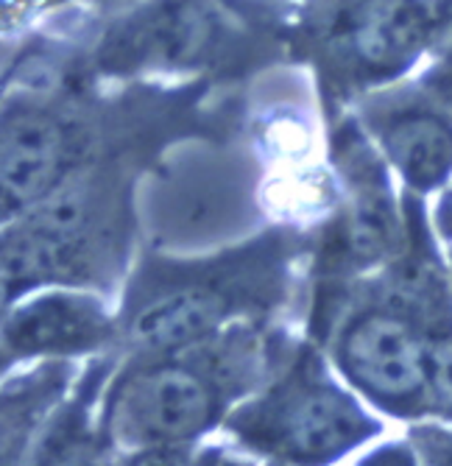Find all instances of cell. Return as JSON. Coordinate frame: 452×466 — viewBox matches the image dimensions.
Instances as JSON below:
<instances>
[{
    "label": "cell",
    "mask_w": 452,
    "mask_h": 466,
    "mask_svg": "<svg viewBox=\"0 0 452 466\" xmlns=\"http://www.w3.org/2000/svg\"><path fill=\"white\" fill-rule=\"evenodd\" d=\"M433 374H436L438 394L452 397V344L433 347Z\"/></svg>",
    "instance_id": "obj_17"
},
{
    "label": "cell",
    "mask_w": 452,
    "mask_h": 466,
    "mask_svg": "<svg viewBox=\"0 0 452 466\" xmlns=\"http://www.w3.org/2000/svg\"><path fill=\"white\" fill-rule=\"evenodd\" d=\"M399 221L383 185H366L355 193L344 221V240L352 263L372 266L397 248Z\"/></svg>",
    "instance_id": "obj_11"
},
{
    "label": "cell",
    "mask_w": 452,
    "mask_h": 466,
    "mask_svg": "<svg viewBox=\"0 0 452 466\" xmlns=\"http://www.w3.org/2000/svg\"><path fill=\"white\" fill-rule=\"evenodd\" d=\"M380 143L405 182L433 190L452 174V123L433 109H399L377 126Z\"/></svg>",
    "instance_id": "obj_9"
},
{
    "label": "cell",
    "mask_w": 452,
    "mask_h": 466,
    "mask_svg": "<svg viewBox=\"0 0 452 466\" xmlns=\"http://www.w3.org/2000/svg\"><path fill=\"white\" fill-rule=\"evenodd\" d=\"M151 232L166 243H207L249 216L243 165L221 157L174 159L151 182Z\"/></svg>",
    "instance_id": "obj_5"
},
{
    "label": "cell",
    "mask_w": 452,
    "mask_h": 466,
    "mask_svg": "<svg viewBox=\"0 0 452 466\" xmlns=\"http://www.w3.org/2000/svg\"><path fill=\"white\" fill-rule=\"evenodd\" d=\"M67 126L31 104L6 112L4 120V204L6 216L34 209L56 193L73 167Z\"/></svg>",
    "instance_id": "obj_7"
},
{
    "label": "cell",
    "mask_w": 452,
    "mask_h": 466,
    "mask_svg": "<svg viewBox=\"0 0 452 466\" xmlns=\"http://www.w3.org/2000/svg\"><path fill=\"white\" fill-rule=\"evenodd\" d=\"M414 439L425 466H452V431L441 428H417Z\"/></svg>",
    "instance_id": "obj_13"
},
{
    "label": "cell",
    "mask_w": 452,
    "mask_h": 466,
    "mask_svg": "<svg viewBox=\"0 0 452 466\" xmlns=\"http://www.w3.org/2000/svg\"><path fill=\"white\" fill-rule=\"evenodd\" d=\"M430 46L452 67V0L441 9V15L433 23V39H430Z\"/></svg>",
    "instance_id": "obj_16"
},
{
    "label": "cell",
    "mask_w": 452,
    "mask_h": 466,
    "mask_svg": "<svg viewBox=\"0 0 452 466\" xmlns=\"http://www.w3.org/2000/svg\"><path fill=\"white\" fill-rule=\"evenodd\" d=\"M75 425H65L39 452L36 466H117L112 458V444L106 439H93Z\"/></svg>",
    "instance_id": "obj_12"
},
{
    "label": "cell",
    "mask_w": 452,
    "mask_h": 466,
    "mask_svg": "<svg viewBox=\"0 0 452 466\" xmlns=\"http://www.w3.org/2000/svg\"><path fill=\"white\" fill-rule=\"evenodd\" d=\"M263 266L246 254L243 263L171 266L146 277L129 293L120 332L146 355H168L198 347L221 335V327L252 313L266 299Z\"/></svg>",
    "instance_id": "obj_3"
},
{
    "label": "cell",
    "mask_w": 452,
    "mask_h": 466,
    "mask_svg": "<svg viewBox=\"0 0 452 466\" xmlns=\"http://www.w3.org/2000/svg\"><path fill=\"white\" fill-rule=\"evenodd\" d=\"M226 425L246 447L291 466H326L360 447L383 428L357 400L302 358L260 400L229 413Z\"/></svg>",
    "instance_id": "obj_2"
},
{
    "label": "cell",
    "mask_w": 452,
    "mask_h": 466,
    "mask_svg": "<svg viewBox=\"0 0 452 466\" xmlns=\"http://www.w3.org/2000/svg\"><path fill=\"white\" fill-rule=\"evenodd\" d=\"M126 466H198L187 447H148L132 452Z\"/></svg>",
    "instance_id": "obj_14"
},
{
    "label": "cell",
    "mask_w": 452,
    "mask_h": 466,
    "mask_svg": "<svg viewBox=\"0 0 452 466\" xmlns=\"http://www.w3.org/2000/svg\"><path fill=\"white\" fill-rule=\"evenodd\" d=\"M338 369L375 405L397 416L433 410V350L417 321L394 310H363L349 319L336 344Z\"/></svg>",
    "instance_id": "obj_4"
},
{
    "label": "cell",
    "mask_w": 452,
    "mask_h": 466,
    "mask_svg": "<svg viewBox=\"0 0 452 466\" xmlns=\"http://www.w3.org/2000/svg\"><path fill=\"white\" fill-rule=\"evenodd\" d=\"M433 23L419 0H366L349 28V51L366 70H399L433 39Z\"/></svg>",
    "instance_id": "obj_8"
},
{
    "label": "cell",
    "mask_w": 452,
    "mask_h": 466,
    "mask_svg": "<svg viewBox=\"0 0 452 466\" xmlns=\"http://www.w3.org/2000/svg\"><path fill=\"white\" fill-rule=\"evenodd\" d=\"M70 386L67 363H45L6 383L4 394V466H23V455L62 402Z\"/></svg>",
    "instance_id": "obj_10"
},
{
    "label": "cell",
    "mask_w": 452,
    "mask_h": 466,
    "mask_svg": "<svg viewBox=\"0 0 452 466\" xmlns=\"http://www.w3.org/2000/svg\"><path fill=\"white\" fill-rule=\"evenodd\" d=\"M357 466H419L417 455L405 444H386L375 452H368Z\"/></svg>",
    "instance_id": "obj_15"
},
{
    "label": "cell",
    "mask_w": 452,
    "mask_h": 466,
    "mask_svg": "<svg viewBox=\"0 0 452 466\" xmlns=\"http://www.w3.org/2000/svg\"><path fill=\"white\" fill-rule=\"evenodd\" d=\"M198 466H243V463H237V461L221 455V452H207L204 458H198Z\"/></svg>",
    "instance_id": "obj_18"
},
{
    "label": "cell",
    "mask_w": 452,
    "mask_h": 466,
    "mask_svg": "<svg viewBox=\"0 0 452 466\" xmlns=\"http://www.w3.org/2000/svg\"><path fill=\"white\" fill-rule=\"evenodd\" d=\"M252 332L216 335L198 347L151 355L115 380L104 402V439L129 452L187 447L213 431L252 377Z\"/></svg>",
    "instance_id": "obj_1"
},
{
    "label": "cell",
    "mask_w": 452,
    "mask_h": 466,
    "mask_svg": "<svg viewBox=\"0 0 452 466\" xmlns=\"http://www.w3.org/2000/svg\"><path fill=\"white\" fill-rule=\"evenodd\" d=\"M106 308L87 293H43L6 316L4 363L34 358H70L112 341Z\"/></svg>",
    "instance_id": "obj_6"
}]
</instances>
